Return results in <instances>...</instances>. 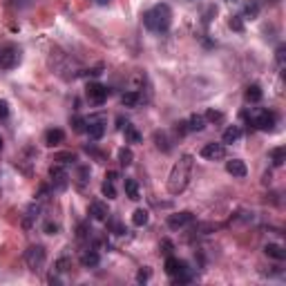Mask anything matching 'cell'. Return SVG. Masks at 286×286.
Here are the masks:
<instances>
[{
	"label": "cell",
	"mask_w": 286,
	"mask_h": 286,
	"mask_svg": "<svg viewBox=\"0 0 286 286\" xmlns=\"http://www.w3.org/2000/svg\"><path fill=\"white\" fill-rule=\"evenodd\" d=\"M192 166H195V156L192 154L179 156V161L172 166L168 181H166V188H168L170 195H181L188 188V181H190V175H192Z\"/></svg>",
	"instance_id": "obj_1"
},
{
	"label": "cell",
	"mask_w": 286,
	"mask_h": 286,
	"mask_svg": "<svg viewBox=\"0 0 286 286\" xmlns=\"http://www.w3.org/2000/svg\"><path fill=\"white\" fill-rule=\"evenodd\" d=\"M143 25L148 27L150 31H156V34H164V31L170 29L172 25V9L166 3L154 5L152 9L143 14Z\"/></svg>",
	"instance_id": "obj_2"
},
{
	"label": "cell",
	"mask_w": 286,
	"mask_h": 286,
	"mask_svg": "<svg viewBox=\"0 0 286 286\" xmlns=\"http://www.w3.org/2000/svg\"><path fill=\"white\" fill-rule=\"evenodd\" d=\"M20 61H23V50L14 43H7V45H0V69L9 72V69L18 67Z\"/></svg>",
	"instance_id": "obj_3"
},
{
	"label": "cell",
	"mask_w": 286,
	"mask_h": 286,
	"mask_svg": "<svg viewBox=\"0 0 286 286\" xmlns=\"http://www.w3.org/2000/svg\"><path fill=\"white\" fill-rule=\"evenodd\" d=\"M251 123L262 132H273L275 123H277V116H275L271 110H255L251 116Z\"/></svg>",
	"instance_id": "obj_4"
},
{
	"label": "cell",
	"mask_w": 286,
	"mask_h": 286,
	"mask_svg": "<svg viewBox=\"0 0 286 286\" xmlns=\"http://www.w3.org/2000/svg\"><path fill=\"white\" fill-rule=\"evenodd\" d=\"M45 260H47V253H45V248H43L40 244L29 246L25 251V264L31 268V271H40V268L45 266Z\"/></svg>",
	"instance_id": "obj_5"
},
{
	"label": "cell",
	"mask_w": 286,
	"mask_h": 286,
	"mask_svg": "<svg viewBox=\"0 0 286 286\" xmlns=\"http://www.w3.org/2000/svg\"><path fill=\"white\" fill-rule=\"evenodd\" d=\"M105 123H107V118L103 114H92L85 118V132L90 134L92 141H99L105 134Z\"/></svg>",
	"instance_id": "obj_6"
},
{
	"label": "cell",
	"mask_w": 286,
	"mask_h": 286,
	"mask_svg": "<svg viewBox=\"0 0 286 286\" xmlns=\"http://www.w3.org/2000/svg\"><path fill=\"white\" fill-rule=\"evenodd\" d=\"M85 96H88V101L92 105H103L107 101V96H110V90L101 83H90L88 90H85Z\"/></svg>",
	"instance_id": "obj_7"
},
{
	"label": "cell",
	"mask_w": 286,
	"mask_h": 286,
	"mask_svg": "<svg viewBox=\"0 0 286 286\" xmlns=\"http://www.w3.org/2000/svg\"><path fill=\"white\" fill-rule=\"evenodd\" d=\"M50 179H52V186L56 188V190H65L69 186V175L67 170L63 168V164H56L50 168Z\"/></svg>",
	"instance_id": "obj_8"
},
{
	"label": "cell",
	"mask_w": 286,
	"mask_h": 286,
	"mask_svg": "<svg viewBox=\"0 0 286 286\" xmlns=\"http://www.w3.org/2000/svg\"><path fill=\"white\" fill-rule=\"evenodd\" d=\"M192 221H195V215H192L190 210H181V213H175V215H170V217H168V228L179 230V228L190 226Z\"/></svg>",
	"instance_id": "obj_9"
},
{
	"label": "cell",
	"mask_w": 286,
	"mask_h": 286,
	"mask_svg": "<svg viewBox=\"0 0 286 286\" xmlns=\"http://www.w3.org/2000/svg\"><path fill=\"white\" fill-rule=\"evenodd\" d=\"M199 154L206 161H221L226 156V145L224 143H206Z\"/></svg>",
	"instance_id": "obj_10"
},
{
	"label": "cell",
	"mask_w": 286,
	"mask_h": 286,
	"mask_svg": "<svg viewBox=\"0 0 286 286\" xmlns=\"http://www.w3.org/2000/svg\"><path fill=\"white\" fill-rule=\"evenodd\" d=\"M63 141H65V132H63L61 128H50V130L45 132V137H43V143H45L47 148H58Z\"/></svg>",
	"instance_id": "obj_11"
},
{
	"label": "cell",
	"mask_w": 286,
	"mask_h": 286,
	"mask_svg": "<svg viewBox=\"0 0 286 286\" xmlns=\"http://www.w3.org/2000/svg\"><path fill=\"white\" fill-rule=\"evenodd\" d=\"M90 217L94 221H107L110 219V208L105 201H92L90 203Z\"/></svg>",
	"instance_id": "obj_12"
},
{
	"label": "cell",
	"mask_w": 286,
	"mask_h": 286,
	"mask_svg": "<svg viewBox=\"0 0 286 286\" xmlns=\"http://www.w3.org/2000/svg\"><path fill=\"white\" fill-rule=\"evenodd\" d=\"M226 172L230 177H235V179H244L248 175V168L241 159H230V161H226Z\"/></svg>",
	"instance_id": "obj_13"
},
{
	"label": "cell",
	"mask_w": 286,
	"mask_h": 286,
	"mask_svg": "<svg viewBox=\"0 0 286 286\" xmlns=\"http://www.w3.org/2000/svg\"><path fill=\"white\" fill-rule=\"evenodd\" d=\"M164 268H166V273H168L170 277H177V275H179L183 268H188V264L181 262V260H177V257H172V255H168V257H166Z\"/></svg>",
	"instance_id": "obj_14"
},
{
	"label": "cell",
	"mask_w": 286,
	"mask_h": 286,
	"mask_svg": "<svg viewBox=\"0 0 286 286\" xmlns=\"http://www.w3.org/2000/svg\"><path fill=\"white\" fill-rule=\"evenodd\" d=\"M241 139V128L239 126H228L221 134V143L224 145H230V143H237Z\"/></svg>",
	"instance_id": "obj_15"
},
{
	"label": "cell",
	"mask_w": 286,
	"mask_h": 286,
	"mask_svg": "<svg viewBox=\"0 0 286 286\" xmlns=\"http://www.w3.org/2000/svg\"><path fill=\"white\" fill-rule=\"evenodd\" d=\"M99 262H101V255L94 251V248H88V251H83V255H80V264H83L85 268L99 266Z\"/></svg>",
	"instance_id": "obj_16"
},
{
	"label": "cell",
	"mask_w": 286,
	"mask_h": 286,
	"mask_svg": "<svg viewBox=\"0 0 286 286\" xmlns=\"http://www.w3.org/2000/svg\"><path fill=\"white\" fill-rule=\"evenodd\" d=\"M188 123V132H201L208 126V121L203 118V114H192L190 118H186Z\"/></svg>",
	"instance_id": "obj_17"
},
{
	"label": "cell",
	"mask_w": 286,
	"mask_h": 286,
	"mask_svg": "<svg viewBox=\"0 0 286 286\" xmlns=\"http://www.w3.org/2000/svg\"><path fill=\"white\" fill-rule=\"evenodd\" d=\"M90 181V166H78L76 168V177H74V183H76L78 190H83Z\"/></svg>",
	"instance_id": "obj_18"
},
{
	"label": "cell",
	"mask_w": 286,
	"mask_h": 286,
	"mask_svg": "<svg viewBox=\"0 0 286 286\" xmlns=\"http://www.w3.org/2000/svg\"><path fill=\"white\" fill-rule=\"evenodd\" d=\"M123 188H126V197L132 199V201H137V199L141 197V190H139L137 179H126L123 181Z\"/></svg>",
	"instance_id": "obj_19"
},
{
	"label": "cell",
	"mask_w": 286,
	"mask_h": 286,
	"mask_svg": "<svg viewBox=\"0 0 286 286\" xmlns=\"http://www.w3.org/2000/svg\"><path fill=\"white\" fill-rule=\"evenodd\" d=\"M264 253H266L268 257H273V260H277V262L286 260V251L279 244H266V246H264Z\"/></svg>",
	"instance_id": "obj_20"
},
{
	"label": "cell",
	"mask_w": 286,
	"mask_h": 286,
	"mask_svg": "<svg viewBox=\"0 0 286 286\" xmlns=\"http://www.w3.org/2000/svg\"><path fill=\"white\" fill-rule=\"evenodd\" d=\"M121 103L126 105V107H137L139 103H141V94H139V90L126 92V94L121 96Z\"/></svg>",
	"instance_id": "obj_21"
},
{
	"label": "cell",
	"mask_w": 286,
	"mask_h": 286,
	"mask_svg": "<svg viewBox=\"0 0 286 286\" xmlns=\"http://www.w3.org/2000/svg\"><path fill=\"white\" fill-rule=\"evenodd\" d=\"M262 96H264V92H262V88L257 83H253V85H248L246 88V101L248 103H260Z\"/></svg>",
	"instance_id": "obj_22"
},
{
	"label": "cell",
	"mask_w": 286,
	"mask_h": 286,
	"mask_svg": "<svg viewBox=\"0 0 286 286\" xmlns=\"http://www.w3.org/2000/svg\"><path fill=\"white\" fill-rule=\"evenodd\" d=\"M271 161H273L275 168H282L284 161H286V148L284 145H277V148L271 150Z\"/></svg>",
	"instance_id": "obj_23"
},
{
	"label": "cell",
	"mask_w": 286,
	"mask_h": 286,
	"mask_svg": "<svg viewBox=\"0 0 286 286\" xmlns=\"http://www.w3.org/2000/svg\"><path fill=\"white\" fill-rule=\"evenodd\" d=\"M150 221V213L145 208H137L132 213V224L134 226H139V228H141V226H145Z\"/></svg>",
	"instance_id": "obj_24"
},
{
	"label": "cell",
	"mask_w": 286,
	"mask_h": 286,
	"mask_svg": "<svg viewBox=\"0 0 286 286\" xmlns=\"http://www.w3.org/2000/svg\"><path fill=\"white\" fill-rule=\"evenodd\" d=\"M123 132H126V143H141V134H139V130L132 123H128V126L123 128Z\"/></svg>",
	"instance_id": "obj_25"
},
{
	"label": "cell",
	"mask_w": 286,
	"mask_h": 286,
	"mask_svg": "<svg viewBox=\"0 0 286 286\" xmlns=\"http://www.w3.org/2000/svg\"><path fill=\"white\" fill-rule=\"evenodd\" d=\"M116 156H118V164L126 166V168H128V166H132V161H134V152L130 148H121Z\"/></svg>",
	"instance_id": "obj_26"
},
{
	"label": "cell",
	"mask_w": 286,
	"mask_h": 286,
	"mask_svg": "<svg viewBox=\"0 0 286 286\" xmlns=\"http://www.w3.org/2000/svg\"><path fill=\"white\" fill-rule=\"evenodd\" d=\"M154 141H156V148L164 150V152H170V150H172V145L168 141V137H166V132H156L154 134Z\"/></svg>",
	"instance_id": "obj_27"
},
{
	"label": "cell",
	"mask_w": 286,
	"mask_h": 286,
	"mask_svg": "<svg viewBox=\"0 0 286 286\" xmlns=\"http://www.w3.org/2000/svg\"><path fill=\"white\" fill-rule=\"evenodd\" d=\"M228 27L237 34H244V18L241 16H230L228 18Z\"/></svg>",
	"instance_id": "obj_28"
},
{
	"label": "cell",
	"mask_w": 286,
	"mask_h": 286,
	"mask_svg": "<svg viewBox=\"0 0 286 286\" xmlns=\"http://www.w3.org/2000/svg\"><path fill=\"white\" fill-rule=\"evenodd\" d=\"M101 192H103V197H107V199H116V188H114V181L105 179V181H103V186H101Z\"/></svg>",
	"instance_id": "obj_29"
},
{
	"label": "cell",
	"mask_w": 286,
	"mask_h": 286,
	"mask_svg": "<svg viewBox=\"0 0 286 286\" xmlns=\"http://www.w3.org/2000/svg\"><path fill=\"white\" fill-rule=\"evenodd\" d=\"M69 123H72L74 132H78V134H83V132H85V118H83V116L74 114L72 118H69Z\"/></svg>",
	"instance_id": "obj_30"
},
{
	"label": "cell",
	"mask_w": 286,
	"mask_h": 286,
	"mask_svg": "<svg viewBox=\"0 0 286 286\" xmlns=\"http://www.w3.org/2000/svg\"><path fill=\"white\" fill-rule=\"evenodd\" d=\"M257 14H260V5H257V3H248V5H246V9H244V16H246V18L255 20V18H257Z\"/></svg>",
	"instance_id": "obj_31"
},
{
	"label": "cell",
	"mask_w": 286,
	"mask_h": 286,
	"mask_svg": "<svg viewBox=\"0 0 286 286\" xmlns=\"http://www.w3.org/2000/svg\"><path fill=\"white\" fill-rule=\"evenodd\" d=\"M54 161H58V164H74L76 161V154L74 152H61L54 156Z\"/></svg>",
	"instance_id": "obj_32"
},
{
	"label": "cell",
	"mask_w": 286,
	"mask_h": 286,
	"mask_svg": "<svg viewBox=\"0 0 286 286\" xmlns=\"http://www.w3.org/2000/svg\"><path fill=\"white\" fill-rule=\"evenodd\" d=\"M203 118L210 121V123H221V121H224V114H221L219 110H208L206 114H203Z\"/></svg>",
	"instance_id": "obj_33"
},
{
	"label": "cell",
	"mask_w": 286,
	"mask_h": 286,
	"mask_svg": "<svg viewBox=\"0 0 286 286\" xmlns=\"http://www.w3.org/2000/svg\"><path fill=\"white\" fill-rule=\"evenodd\" d=\"M215 16H217V7H215V5H208L206 12H203V25H210V23H213Z\"/></svg>",
	"instance_id": "obj_34"
},
{
	"label": "cell",
	"mask_w": 286,
	"mask_h": 286,
	"mask_svg": "<svg viewBox=\"0 0 286 286\" xmlns=\"http://www.w3.org/2000/svg\"><path fill=\"white\" fill-rule=\"evenodd\" d=\"M69 266H72V262H69L67 257H61V260L56 262V266H54V268H56L58 273H65V271H69Z\"/></svg>",
	"instance_id": "obj_35"
},
{
	"label": "cell",
	"mask_w": 286,
	"mask_h": 286,
	"mask_svg": "<svg viewBox=\"0 0 286 286\" xmlns=\"http://www.w3.org/2000/svg\"><path fill=\"white\" fill-rule=\"evenodd\" d=\"M43 228H45V233H47V235H58L61 226L54 224V221H45V226H43Z\"/></svg>",
	"instance_id": "obj_36"
},
{
	"label": "cell",
	"mask_w": 286,
	"mask_h": 286,
	"mask_svg": "<svg viewBox=\"0 0 286 286\" xmlns=\"http://www.w3.org/2000/svg\"><path fill=\"white\" fill-rule=\"evenodd\" d=\"M161 253H164V255L166 257H168V255H172V248H175V244H172V241L170 239H164V241H161Z\"/></svg>",
	"instance_id": "obj_37"
},
{
	"label": "cell",
	"mask_w": 286,
	"mask_h": 286,
	"mask_svg": "<svg viewBox=\"0 0 286 286\" xmlns=\"http://www.w3.org/2000/svg\"><path fill=\"white\" fill-rule=\"evenodd\" d=\"M7 116H9V103L5 99H0V121H5Z\"/></svg>",
	"instance_id": "obj_38"
},
{
	"label": "cell",
	"mask_w": 286,
	"mask_h": 286,
	"mask_svg": "<svg viewBox=\"0 0 286 286\" xmlns=\"http://www.w3.org/2000/svg\"><path fill=\"white\" fill-rule=\"evenodd\" d=\"M284 54H286V47L279 45L277 52H275V58H277V65H279V67H284Z\"/></svg>",
	"instance_id": "obj_39"
},
{
	"label": "cell",
	"mask_w": 286,
	"mask_h": 286,
	"mask_svg": "<svg viewBox=\"0 0 286 286\" xmlns=\"http://www.w3.org/2000/svg\"><path fill=\"white\" fill-rule=\"evenodd\" d=\"M150 275H152V273H150V268H141V271L137 273V282H148Z\"/></svg>",
	"instance_id": "obj_40"
},
{
	"label": "cell",
	"mask_w": 286,
	"mask_h": 286,
	"mask_svg": "<svg viewBox=\"0 0 286 286\" xmlns=\"http://www.w3.org/2000/svg\"><path fill=\"white\" fill-rule=\"evenodd\" d=\"M110 228L114 230V235H126V228H123V224H118V221H112Z\"/></svg>",
	"instance_id": "obj_41"
},
{
	"label": "cell",
	"mask_w": 286,
	"mask_h": 286,
	"mask_svg": "<svg viewBox=\"0 0 286 286\" xmlns=\"http://www.w3.org/2000/svg\"><path fill=\"white\" fill-rule=\"evenodd\" d=\"M175 130H177V134H179V137H183V134H188V123H186V121H179Z\"/></svg>",
	"instance_id": "obj_42"
},
{
	"label": "cell",
	"mask_w": 286,
	"mask_h": 286,
	"mask_svg": "<svg viewBox=\"0 0 286 286\" xmlns=\"http://www.w3.org/2000/svg\"><path fill=\"white\" fill-rule=\"evenodd\" d=\"M90 233H92V230H88V226H85V224L78 226V239H85V237H90Z\"/></svg>",
	"instance_id": "obj_43"
},
{
	"label": "cell",
	"mask_w": 286,
	"mask_h": 286,
	"mask_svg": "<svg viewBox=\"0 0 286 286\" xmlns=\"http://www.w3.org/2000/svg\"><path fill=\"white\" fill-rule=\"evenodd\" d=\"M116 123H118V126H116L118 130H123V128H126V126H128V123H130V121H126V118H123V116H118V118H116Z\"/></svg>",
	"instance_id": "obj_44"
},
{
	"label": "cell",
	"mask_w": 286,
	"mask_h": 286,
	"mask_svg": "<svg viewBox=\"0 0 286 286\" xmlns=\"http://www.w3.org/2000/svg\"><path fill=\"white\" fill-rule=\"evenodd\" d=\"M105 179H110V181H116V179H118V175H116L114 170H110V172H107V175H105Z\"/></svg>",
	"instance_id": "obj_45"
},
{
	"label": "cell",
	"mask_w": 286,
	"mask_h": 286,
	"mask_svg": "<svg viewBox=\"0 0 286 286\" xmlns=\"http://www.w3.org/2000/svg\"><path fill=\"white\" fill-rule=\"evenodd\" d=\"M94 3H96V5H110L112 0H94Z\"/></svg>",
	"instance_id": "obj_46"
},
{
	"label": "cell",
	"mask_w": 286,
	"mask_h": 286,
	"mask_svg": "<svg viewBox=\"0 0 286 286\" xmlns=\"http://www.w3.org/2000/svg\"><path fill=\"white\" fill-rule=\"evenodd\" d=\"M0 150H3V139H0Z\"/></svg>",
	"instance_id": "obj_47"
},
{
	"label": "cell",
	"mask_w": 286,
	"mask_h": 286,
	"mask_svg": "<svg viewBox=\"0 0 286 286\" xmlns=\"http://www.w3.org/2000/svg\"><path fill=\"white\" fill-rule=\"evenodd\" d=\"M230 3H233V0H230Z\"/></svg>",
	"instance_id": "obj_48"
}]
</instances>
